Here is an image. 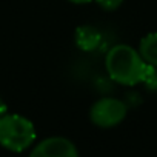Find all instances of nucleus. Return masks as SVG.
Instances as JSON below:
<instances>
[{
    "mask_svg": "<svg viewBox=\"0 0 157 157\" xmlns=\"http://www.w3.org/2000/svg\"><path fill=\"white\" fill-rule=\"evenodd\" d=\"M148 63L142 59L140 52L129 45L113 46L105 57L106 72L114 82L132 86L143 82Z\"/></svg>",
    "mask_w": 157,
    "mask_h": 157,
    "instance_id": "obj_1",
    "label": "nucleus"
},
{
    "mask_svg": "<svg viewBox=\"0 0 157 157\" xmlns=\"http://www.w3.org/2000/svg\"><path fill=\"white\" fill-rule=\"evenodd\" d=\"M36 140L33 122L20 114H5L0 117V145L3 148L22 152Z\"/></svg>",
    "mask_w": 157,
    "mask_h": 157,
    "instance_id": "obj_2",
    "label": "nucleus"
},
{
    "mask_svg": "<svg viewBox=\"0 0 157 157\" xmlns=\"http://www.w3.org/2000/svg\"><path fill=\"white\" fill-rule=\"evenodd\" d=\"M126 113L128 106L123 100L114 97H103L91 106L90 117L91 122L100 128H113L123 122Z\"/></svg>",
    "mask_w": 157,
    "mask_h": 157,
    "instance_id": "obj_3",
    "label": "nucleus"
},
{
    "mask_svg": "<svg viewBox=\"0 0 157 157\" xmlns=\"http://www.w3.org/2000/svg\"><path fill=\"white\" fill-rule=\"evenodd\" d=\"M29 157H78V151L66 137L54 136L39 142Z\"/></svg>",
    "mask_w": 157,
    "mask_h": 157,
    "instance_id": "obj_4",
    "label": "nucleus"
},
{
    "mask_svg": "<svg viewBox=\"0 0 157 157\" xmlns=\"http://www.w3.org/2000/svg\"><path fill=\"white\" fill-rule=\"evenodd\" d=\"M75 43L82 51H94L102 43V34L91 25H83L75 29Z\"/></svg>",
    "mask_w": 157,
    "mask_h": 157,
    "instance_id": "obj_5",
    "label": "nucleus"
},
{
    "mask_svg": "<svg viewBox=\"0 0 157 157\" xmlns=\"http://www.w3.org/2000/svg\"><path fill=\"white\" fill-rule=\"evenodd\" d=\"M139 52L148 65L157 66V33H149L140 40Z\"/></svg>",
    "mask_w": 157,
    "mask_h": 157,
    "instance_id": "obj_6",
    "label": "nucleus"
},
{
    "mask_svg": "<svg viewBox=\"0 0 157 157\" xmlns=\"http://www.w3.org/2000/svg\"><path fill=\"white\" fill-rule=\"evenodd\" d=\"M142 83H145L148 90L157 91V66H151V65L146 66V72Z\"/></svg>",
    "mask_w": 157,
    "mask_h": 157,
    "instance_id": "obj_7",
    "label": "nucleus"
},
{
    "mask_svg": "<svg viewBox=\"0 0 157 157\" xmlns=\"http://www.w3.org/2000/svg\"><path fill=\"white\" fill-rule=\"evenodd\" d=\"M94 2L105 11H116L117 8H120L123 0H94Z\"/></svg>",
    "mask_w": 157,
    "mask_h": 157,
    "instance_id": "obj_8",
    "label": "nucleus"
},
{
    "mask_svg": "<svg viewBox=\"0 0 157 157\" xmlns=\"http://www.w3.org/2000/svg\"><path fill=\"white\" fill-rule=\"evenodd\" d=\"M6 105H5V102L2 100V99H0V117H2V116H5L6 114Z\"/></svg>",
    "mask_w": 157,
    "mask_h": 157,
    "instance_id": "obj_9",
    "label": "nucleus"
},
{
    "mask_svg": "<svg viewBox=\"0 0 157 157\" xmlns=\"http://www.w3.org/2000/svg\"><path fill=\"white\" fill-rule=\"evenodd\" d=\"M68 2L77 3V5H82V3H90V2H93V0H68Z\"/></svg>",
    "mask_w": 157,
    "mask_h": 157,
    "instance_id": "obj_10",
    "label": "nucleus"
}]
</instances>
